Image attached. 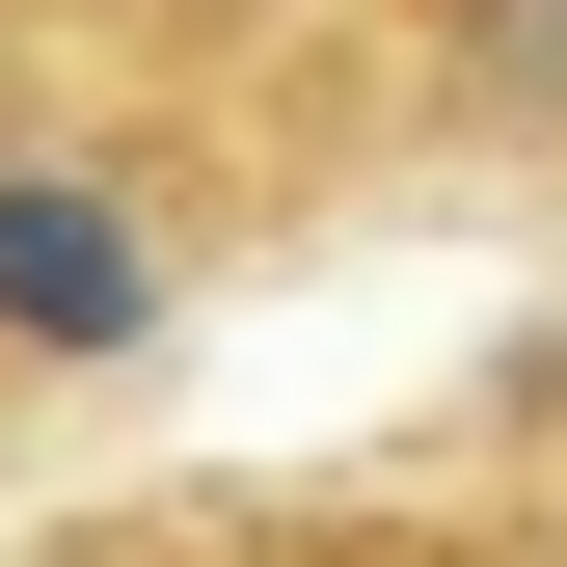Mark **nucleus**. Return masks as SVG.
Masks as SVG:
<instances>
[{"label":"nucleus","instance_id":"obj_1","mask_svg":"<svg viewBox=\"0 0 567 567\" xmlns=\"http://www.w3.org/2000/svg\"><path fill=\"white\" fill-rule=\"evenodd\" d=\"M135 324H163L135 163H0V351H135Z\"/></svg>","mask_w":567,"mask_h":567},{"label":"nucleus","instance_id":"obj_2","mask_svg":"<svg viewBox=\"0 0 567 567\" xmlns=\"http://www.w3.org/2000/svg\"><path fill=\"white\" fill-rule=\"evenodd\" d=\"M433 54H460V109L567 135V0H433Z\"/></svg>","mask_w":567,"mask_h":567}]
</instances>
